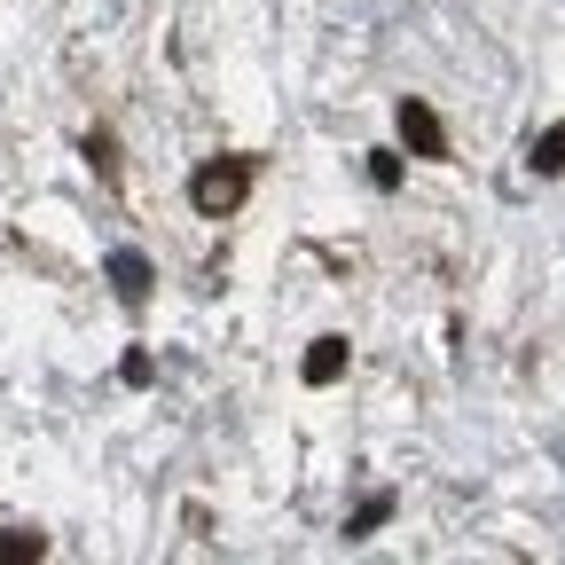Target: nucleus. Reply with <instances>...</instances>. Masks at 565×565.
<instances>
[{
    "label": "nucleus",
    "instance_id": "obj_1",
    "mask_svg": "<svg viewBox=\"0 0 565 565\" xmlns=\"http://www.w3.org/2000/svg\"><path fill=\"white\" fill-rule=\"evenodd\" d=\"M244 189H252L244 158H212V166H196V181H189V204L221 221V212H236V204H244Z\"/></svg>",
    "mask_w": 565,
    "mask_h": 565
},
{
    "label": "nucleus",
    "instance_id": "obj_2",
    "mask_svg": "<svg viewBox=\"0 0 565 565\" xmlns=\"http://www.w3.org/2000/svg\"><path fill=\"white\" fill-rule=\"evenodd\" d=\"M401 141H408V150L416 158H448V134H440V118H433V103H416V95H401Z\"/></svg>",
    "mask_w": 565,
    "mask_h": 565
},
{
    "label": "nucleus",
    "instance_id": "obj_3",
    "mask_svg": "<svg viewBox=\"0 0 565 565\" xmlns=\"http://www.w3.org/2000/svg\"><path fill=\"white\" fill-rule=\"evenodd\" d=\"M299 377H307V385H338V377H345V338H315L307 362H299Z\"/></svg>",
    "mask_w": 565,
    "mask_h": 565
},
{
    "label": "nucleus",
    "instance_id": "obj_4",
    "mask_svg": "<svg viewBox=\"0 0 565 565\" xmlns=\"http://www.w3.org/2000/svg\"><path fill=\"white\" fill-rule=\"evenodd\" d=\"M110 282H118V299H150V259H141V252H110Z\"/></svg>",
    "mask_w": 565,
    "mask_h": 565
},
{
    "label": "nucleus",
    "instance_id": "obj_5",
    "mask_svg": "<svg viewBox=\"0 0 565 565\" xmlns=\"http://www.w3.org/2000/svg\"><path fill=\"white\" fill-rule=\"evenodd\" d=\"M526 166H534L542 181H550V173H565V126H550V134L534 141V150H526Z\"/></svg>",
    "mask_w": 565,
    "mask_h": 565
},
{
    "label": "nucleus",
    "instance_id": "obj_6",
    "mask_svg": "<svg viewBox=\"0 0 565 565\" xmlns=\"http://www.w3.org/2000/svg\"><path fill=\"white\" fill-rule=\"evenodd\" d=\"M385 519H393V494H370V503H362V511L345 519V534H377Z\"/></svg>",
    "mask_w": 565,
    "mask_h": 565
},
{
    "label": "nucleus",
    "instance_id": "obj_7",
    "mask_svg": "<svg viewBox=\"0 0 565 565\" xmlns=\"http://www.w3.org/2000/svg\"><path fill=\"white\" fill-rule=\"evenodd\" d=\"M40 550H47L40 534H0V565H32Z\"/></svg>",
    "mask_w": 565,
    "mask_h": 565
},
{
    "label": "nucleus",
    "instance_id": "obj_8",
    "mask_svg": "<svg viewBox=\"0 0 565 565\" xmlns=\"http://www.w3.org/2000/svg\"><path fill=\"white\" fill-rule=\"evenodd\" d=\"M118 377H126V385H150L158 370H150V353H126V362H118Z\"/></svg>",
    "mask_w": 565,
    "mask_h": 565
},
{
    "label": "nucleus",
    "instance_id": "obj_9",
    "mask_svg": "<svg viewBox=\"0 0 565 565\" xmlns=\"http://www.w3.org/2000/svg\"><path fill=\"white\" fill-rule=\"evenodd\" d=\"M370 181H377V189H401V158L377 150V158H370Z\"/></svg>",
    "mask_w": 565,
    "mask_h": 565
},
{
    "label": "nucleus",
    "instance_id": "obj_10",
    "mask_svg": "<svg viewBox=\"0 0 565 565\" xmlns=\"http://www.w3.org/2000/svg\"><path fill=\"white\" fill-rule=\"evenodd\" d=\"M87 158H95V173H103V181L118 173V158H110V134H95V141H87Z\"/></svg>",
    "mask_w": 565,
    "mask_h": 565
}]
</instances>
